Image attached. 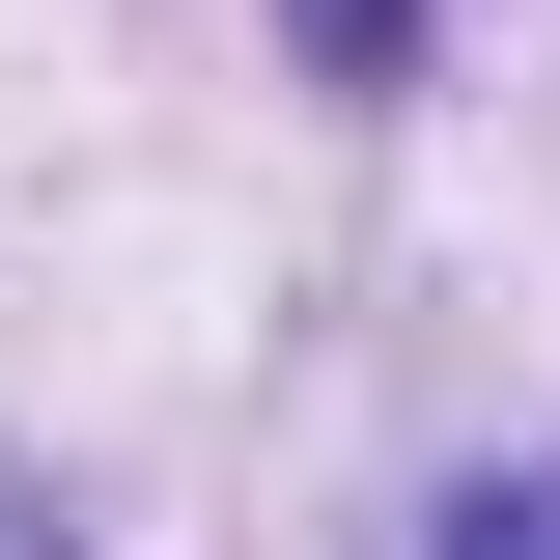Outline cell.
<instances>
[{
	"label": "cell",
	"instance_id": "obj_2",
	"mask_svg": "<svg viewBox=\"0 0 560 560\" xmlns=\"http://www.w3.org/2000/svg\"><path fill=\"white\" fill-rule=\"evenodd\" d=\"M420 560H560V477H477V504H420Z\"/></svg>",
	"mask_w": 560,
	"mask_h": 560
},
{
	"label": "cell",
	"instance_id": "obj_1",
	"mask_svg": "<svg viewBox=\"0 0 560 560\" xmlns=\"http://www.w3.org/2000/svg\"><path fill=\"white\" fill-rule=\"evenodd\" d=\"M308 28V84H420V0H280Z\"/></svg>",
	"mask_w": 560,
	"mask_h": 560
},
{
	"label": "cell",
	"instance_id": "obj_3",
	"mask_svg": "<svg viewBox=\"0 0 560 560\" xmlns=\"http://www.w3.org/2000/svg\"><path fill=\"white\" fill-rule=\"evenodd\" d=\"M0 560H84V533H57V504H28V477H0Z\"/></svg>",
	"mask_w": 560,
	"mask_h": 560
}]
</instances>
